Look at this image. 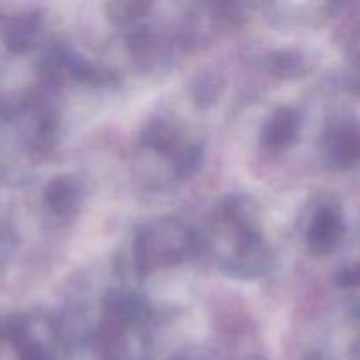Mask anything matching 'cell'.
Instances as JSON below:
<instances>
[{
	"label": "cell",
	"mask_w": 360,
	"mask_h": 360,
	"mask_svg": "<svg viewBox=\"0 0 360 360\" xmlns=\"http://www.w3.org/2000/svg\"><path fill=\"white\" fill-rule=\"evenodd\" d=\"M326 151L340 167L360 162V125L354 122H341L330 127L326 137Z\"/></svg>",
	"instance_id": "6da1fadb"
},
{
	"label": "cell",
	"mask_w": 360,
	"mask_h": 360,
	"mask_svg": "<svg viewBox=\"0 0 360 360\" xmlns=\"http://www.w3.org/2000/svg\"><path fill=\"white\" fill-rule=\"evenodd\" d=\"M343 236L341 214L333 207H320L308 229V245L319 255L330 253Z\"/></svg>",
	"instance_id": "7a4b0ae2"
},
{
	"label": "cell",
	"mask_w": 360,
	"mask_h": 360,
	"mask_svg": "<svg viewBox=\"0 0 360 360\" xmlns=\"http://www.w3.org/2000/svg\"><path fill=\"white\" fill-rule=\"evenodd\" d=\"M297 132V118L294 111H276L266 129V143L273 146H283L294 139Z\"/></svg>",
	"instance_id": "3957f363"
}]
</instances>
